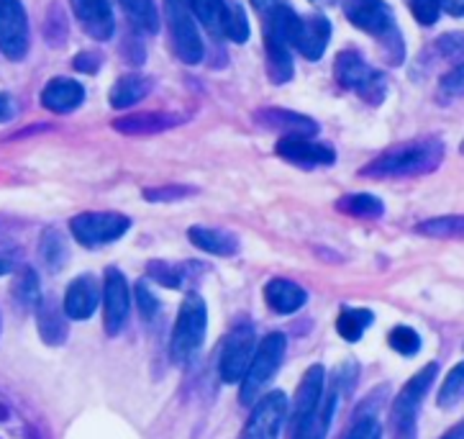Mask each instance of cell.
Returning a JSON list of instances; mask_svg holds the SVG:
<instances>
[{"label":"cell","instance_id":"cell-1","mask_svg":"<svg viewBox=\"0 0 464 439\" xmlns=\"http://www.w3.org/2000/svg\"><path fill=\"white\" fill-rule=\"evenodd\" d=\"M444 162V141L436 137L413 139L385 150L370 165L362 167V178L392 180V178H419L439 170Z\"/></svg>","mask_w":464,"mask_h":439},{"label":"cell","instance_id":"cell-2","mask_svg":"<svg viewBox=\"0 0 464 439\" xmlns=\"http://www.w3.org/2000/svg\"><path fill=\"white\" fill-rule=\"evenodd\" d=\"M344 14L357 29L377 36L385 62L403 64V39H401L398 26H395V15H392L385 0H346Z\"/></svg>","mask_w":464,"mask_h":439},{"label":"cell","instance_id":"cell-3","mask_svg":"<svg viewBox=\"0 0 464 439\" xmlns=\"http://www.w3.org/2000/svg\"><path fill=\"white\" fill-rule=\"evenodd\" d=\"M206 329H208V308L206 301L198 293H188L180 303L175 332L169 339V355L178 365L193 360L206 342Z\"/></svg>","mask_w":464,"mask_h":439},{"label":"cell","instance_id":"cell-4","mask_svg":"<svg viewBox=\"0 0 464 439\" xmlns=\"http://www.w3.org/2000/svg\"><path fill=\"white\" fill-rule=\"evenodd\" d=\"M334 77L339 80V85L346 91L357 93L364 103L370 106H380L388 95V77L380 70L370 67L362 60L357 52L346 49L342 52L336 62H334Z\"/></svg>","mask_w":464,"mask_h":439},{"label":"cell","instance_id":"cell-5","mask_svg":"<svg viewBox=\"0 0 464 439\" xmlns=\"http://www.w3.org/2000/svg\"><path fill=\"white\" fill-rule=\"evenodd\" d=\"M285 349H287V339H285V334L280 332H272L267 334L259 345H256L255 352V360L249 365V370H246V376L241 380V404L244 406H252V401H256V395L259 391L270 383V378L280 370V365H283L285 357Z\"/></svg>","mask_w":464,"mask_h":439},{"label":"cell","instance_id":"cell-6","mask_svg":"<svg viewBox=\"0 0 464 439\" xmlns=\"http://www.w3.org/2000/svg\"><path fill=\"white\" fill-rule=\"evenodd\" d=\"M436 376H439V365H423L419 373L401 388V394L395 395V401H392V429L401 437H408L413 432L420 404H423L426 394L431 391Z\"/></svg>","mask_w":464,"mask_h":439},{"label":"cell","instance_id":"cell-7","mask_svg":"<svg viewBox=\"0 0 464 439\" xmlns=\"http://www.w3.org/2000/svg\"><path fill=\"white\" fill-rule=\"evenodd\" d=\"M129 229H131V219L116 211L80 213V216H75V219L70 221L72 237H75L82 247H88V249L119 242Z\"/></svg>","mask_w":464,"mask_h":439},{"label":"cell","instance_id":"cell-8","mask_svg":"<svg viewBox=\"0 0 464 439\" xmlns=\"http://www.w3.org/2000/svg\"><path fill=\"white\" fill-rule=\"evenodd\" d=\"M165 11L175 54L185 64H198L203 60V42L198 36V29H195L190 0H165Z\"/></svg>","mask_w":464,"mask_h":439},{"label":"cell","instance_id":"cell-9","mask_svg":"<svg viewBox=\"0 0 464 439\" xmlns=\"http://www.w3.org/2000/svg\"><path fill=\"white\" fill-rule=\"evenodd\" d=\"M0 439H49L26 401L0 385Z\"/></svg>","mask_w":464,"mask_h":439},{"label":"cell","instance_id":"cell-10","mask_svg":"<svg viewBox=\"0 0 464 439\" xmlns=\"http://www.w3.org/2000/svg\"><path fill=\"white\" fill-rule=\"evenodd\" d=\"M256 339L255 329L249 324H239L234 332L228 334L224 349H221V360H218V376L224 383H241L249 365L255 360Z\"/></svg>","mask_w":464,"mask_h":439},{"label":"cell","instance_id":"cell-11","mask_svg":"<svg viewBox=\"0 0 464 439\" xmlns=\"http://www.w3.org/2000/svg\"><path fill=\"white\" fill-rule=\"evenodd\" d=\"M287 416V398L283 391H272L255 401L239 439H277Z\"/></svg>","mask_w":464,"mask_h":439},{"label":"cell","instance_id":"cell-12","mask_svg":"<svg viewBox=\"0 0 464 439\" xmlns=\"http://www.w3.org/2000/svg\"><path fill=\"white\" fill-rule=\"evenodd\" d=\"M0 52L14 62L29 52V18L21 0H0Z\"/></svg>","mask_w":464,"mask_h":439},{"label":"cell","instance_id":"cell-13","mask_svg":"<svg viewBox=\"0 0 464 439\" xmlns=\"http://www.w3.org/2000/svg\"><path fill=\"white\" fill-rule=\"evenodd\" d=\"M131 311V290L119 268H111L105 273L103 286V329L108 337H119L129 321Z\"/></svg>","mask_w":464,"mask_h":439},{"label":"cell","instance_id":"cell-14","mask_svg":"<svg viewBox=\"0 0 464 439\" xmlns=\"http://www.w3.org/2000/svg\"><path fill=\"white\" fill-rule=\"evenodd\" d=\"M277 154L283 160H287L290 165L308 167V170L336 162V151L331 150V147L305 137H283L277 141Z\"/></svg>","mask_w":464,"mask_h":439},{"label":"cell","instance_id":"cell-15","mask_svg":"<svg viewBox=\"0 0 464 439\" xmlns=\"http://www.w3.org/2000/svg\"><path fill=\"white\" fill-rule=\"evenodd\" d=\"M331 39V24L324 15H305L298 18V26L293 34V49H298L305 60H321Z\"/></svg>","mask_w":464,"mask_h":439},{"label":"cell","instance_id":"cell-16","mask_svg":"<svg viewBox=\"0 0 464 439\" xmlns=\"http://www.w3.org/2000/svg\"><path fill=\"white\" fill-rule=\"evenodd\" d=\"M72 14L82 31L95 42H108L113 36V8L111 0H70Z\"/></svg>","mask_w":464,"mask_h":439},{"label":"cell","instance_id":"cell-17","mask_svg":"<svg viewBox=\"0 0 464 439\" xmlns=\"http://www.w3.org/2000/svg\"><path fill=\"white\" fill-rule=\"evenodd\" d=\"M255 119L265 129L280 132L283 137L314 139L318 134V123L311 116H303V113H295V111H285V108H259Z\"/></svg>","mask_w":464,"mask_h":439},{"label":"cell","instance_id":"cell-18","mask_svg":"<svg viewBox=\"0 0 464 439\" xmlns=\"http://www.w3.org/2000/svg\"><path fill=\"white\" fill-rule=\"evenodd\" d=\"M98 303H101V288H98L95 278H91V275H80V278H75V280L67 286V290H64L62 308H64L67 318H72V321H85V318H91L92 314H95Z\"/></svg>","mask_w":464,"mask_h":439},{"label":"cell","instance_id":"cell-19","mask_svg":"<svg viewBox=\"0 0 464 439\" xmlns=\"http://www.w3.org/2000/svg\"><path fill=\"white\" fill-rule=\"evenodd\" d=\"M326 394V370L324 365H314L305 370V376L300 380L298 391H295V398H293V419H290V426L298 424L300 419H305L311 411L318 409L321 398Z\"/></svg>","mask_w":464,"mask_h":439},{"label":"cell","instance_id":"cell-20","mask_svg":"<svg viewBox=\"0 0 464 439\" xmlns=\"http://www.w3.org/2000/svg\"><path fill=\"white\" fill-rule=\"evenodd\" d=\"M336 404H339V388L334 385L329 394H324L318 409L311 411L305 419H300L298 424L290 426V439H326L331 419L336 414Z\"/></svg>","mask_w":464,"mask_h":439},{"label":"cell","instance_id":"cell-21","mask_svg":"<svg viewBox=\"0 0 464 439\" xmlns=\"http://www.w3.org/2000/svg\"><path fill=\"white\" fill-rule=\"evenodd\" d=\"M36 327H39V337L44 339L46 345L52 347H60L67 342V314L60 303L52 301V298H42V303L36 306Z\"/></svg>","mask_w":464,"mask_h":439},{"label":"cell","instance_id":"cell-22","mask_svg":"<svg viewBox=\"0 0 464 439\" xmlns=\"http://www.w3.org/2000/svg\"><path fill=\"white\" fill-rule=\"evenodd\" d=\"M82 101H85V88L77 80H67V77H54L42 91V106L54 113H70Z\"/></svg>","mask_w":464,"mask_h":439},{"label":"cell","instance_id":"cell-23","mask_svg":"<svg viewBox=\"0 0 464 439\" xmlns=\"http://www.w3.org/2000/svg\"><path fill=\"white\" fill-rule=\"evenodd\" d=\"M265 301L270 306L275 314H295L300 311L305 301H308V293L305 288H300L298 283L293 280H283V278H275L265 286Z\"/></svg>","mask_w":464,"mask_h":439},{"label":"cell","instance_id":"cell-24","mask_svg":"<svg viewBox=\"0 0 464 439\" xmlns=\"http://www.w3.org/2000/svg\"><path fill=\"white\" fill-rule=\"evenodd\" d=\"M188 239H190L200 252L218 255V258H234V255H239V249H241L237 234L224 231V229L193 227V229H188Z\"/></svg>","mask_w":464,"mask_h":439},{"label":"cell","instance_id":"cell-25","mask_svg":"<svg viewBox=\"0 0 464 439\" xmlns=\"http://www.w3.org/2000/svg\"><path fill=\"white\" fill-rule=\"evenodd\" d=\"M265 54H267V75L275 85H285L295 75L293 64V46L277 36H265Z\"/></svg>","mask_w":464,"mask_h":439},{"label":"cell","instance_id":"cell-26","mask_svg":"<svg viewBox=\"0 0 464 439\" xmlns=\"http://www.w3.org/2000/svg\"><path fill=\"white\" fill-rule=\"evenodd\" d=\"M182 123V116L178 113H136V116H126L113 123L116 132L121 134H134V137H144V134H160L172 126Z\"/></svg>","mask_w":464,"mask_h":439},{"label":"cell","instance_id":"cell-27","mask_svg":"<svg viewBox=\"0 0 464 439\" xmlns=\"http://www.w3.org/2000/svg\"><path fill=\"white\" fill-rule=\"evenodd\" d=\"M151 77L144 75H123L113 83L111 88V106L113 108H129L139 103L144 95H150L151 91Z\"/></svg>","mask_w":464,"mask_h":439},{"label":"cell","instance_id":"cell-28","mask_svg":"<svg viewBox=\"0 0 464 439\" xmlns=\"http://www.w3.org/2000/svg\"><path fill=\"white\" fill-rule=\"evenodd\" d=\"M336 209L346 216H354V219H382L385 203L370 193H349L336 200Z\"/></svg>","mask_w":464,"mask_h":439},{"label":"cell","instance_id":"cell-29","mask_svg":"<svg viewBox=\"0 0 464 439\" xmlns=\"http://www.w3.org/2000/svg\"><path fill=\"white\" fill-rule=\"evenodd\" d=\"M14 301L21 306V308H36L39 303H42V283H39V275L34 273L31 268H21L18 273H15V280H14Z\"/></svg>","mask_w":464,"mask_h":439},{"label":"cell","instance_id":"cell-30","mask_svg":"<svg viewBox=\"0 0 464 439\" xmlns=\"http://www.w3.org/2000/svg\"><path fill=\"white\" fill-rule=\"evenodd\" d=\"M420 237H431V239H464V216H436L426 219L416 227Z\"/></svg>","mask_w":464,"mask_h":439},{"label":"cell","instance_id":"cell-31","mask_svg":"<svg viewBox=\"0 0 464 439\" xmlns=\"http://www.w3.org/2000/svg\"><path fill=\"white\" fill-rule=\"evenodd\" d=\"M374 321V314L370 308H344L336 318V332L344 337L346 342H360L362 334Z\"/></svg>","mask_w":464,"mask_h":439},{"label":"cell","instance_id":"cell-32","mask_svg":"<svg viewBox=\"0 0 464 439\" xmlns=\"http://www.w3.org/2000/svg\"><path fill=\"white\" fill-rule=\"evenodd\" d=\"M119 3L121 8L126 11V15H129V21L139 31L154 34V31L160 29V14H157L154 0H119Z\"/></svg>","mask_w":464,"mask_h":439},{"label":"cell","instance_id":"cell-33","mask_svg":"<svg viewBox=\"0 0 464 439\" xmlns=\"http://www.w3.org/2000/svg\"><path fill=\"white\" fill-rule=\"evenodd\" d=\"M39 255H42L44 265L52 270V273H57V270L64 268V262H67V258H70V252H67V242H64V237H62L57 229H46L44 234H42Z\"/></svg>","mask_w":464,"mask_h":439},{"label":"cell","instance_id":"cell-34","mask_svg":"<svg viewBox=\"0 0 464 439\" xmlns=\"http://www.w3.org/2000/svg\"><path fill=\"white\" fill-rule=\"evenodd\" d=\"M436 404H439V409H457L459 404H464V363L451 367L450 376L439 388Z\"/></svg>","mask_w":464,"mask_h":439},{"label":"cell","instance_id":"cell-35","mask_svg":"<svg viewBox=\"0 0 464 439\" xmlns=\"http://www.w3.org/2000/svg\"><path fill=\"white\" fill-rule=\"evenodd\" d=\"M221 34H226L231 42L244 44L249 39V21L239 3H226L224 21H221Z\"/></svg>","mask_w":464,"mask_h":439},{"label":"cell","instance_id":"cell-36","mask_svg":"<svg viewBox=\"0 0 464 439\" xmlns=\"http://www.w3.org/2000/svg\"><path fill=\"white\" fill-rule=\"evenodd\" d=\"M193 15L206 26V29L218 36L221 34V21H224V0H190Z\"/></svg>","mask_w":464,"mask_h":439},{"label":"cell","instance_id":"cell-37","mask_svg":"<svg viewBox=\"0 0 464 439\" xmlns=\"http://www.w3.org/2000/svg\"><path fill=\"white\" fill-rule=\"evenodd\" d=\"M388 345L398 355H403V357H413L416 352L420 349V337L416 329H411V327H395L392 332L388 334Z\"/></svg>","mask_w":464,"mask_h":439},{"label":"cell","instance_id":"cell-38","mask_svg":"<svg viewBox=\"0 0 464 439\" xmlns=\"http://www.w3.org/2000/svg\"><path fill=\"white\" fill-rule=\"evenodd\" d=\"M464 95V62L462 64H454L447 75L441 77L439 83V101L441 103H451L457 98Z\"/></svg>","mask_w":464,"mask_h":439},{"label":"cell","instance_id":"cell-39","mask_svg":"<svg viewBox=\"0 0 464 439\" xmlns=\"http://www.w3.org/2000/svg\"><path fill=\"white\" fill-rule=\"evenodd\" d=\"M434 52L439 54V57H441V60L451 62V64H462L464 62V31L439 36V42L434 44Z\"/></svg>","mask_w":464,"mask_h":439},{"label":"cell","instance_id":"cell-40","mask_svg":"<svg viewBox=\"0 0 464 439\" xmlns=\"http://www.w3.org/2000/svg\"><path fill=\"white\" fill-rule=\"evenodd\" d=\"M151 280H157L165 288H180L185 280V268L182 265H167V262H151L147 268Z\"/></svg>","mask_w":464,"mask_h":439},{"label":"cell","instance_id":"cell-41","mask_svg":"<svg viewBox=\"0 0 464 439\" xmlns=\"http://www.w3.org/2000/svg\"><path fill=\"white\" fill-rule=\"evenodd\" d=\"M344 439H382V426H380L374 414H367V416H360L352 424V429L346 432Z\"/></svg>","mask_w":464,"mask_h":439},{"label":"cell","instance_id":"cell-42","mask_svg":"<svg viewBox=\"0 0 464 439\" xmlns=\"http://www.w3.org/2000/svg\"><path fill=\"white\" fill-rule=\"evenodd\" d=\"M24 265V249L14 242H0V275L18 273Z\"/></svg>","mask_w":464,"mask_h":439},{"label":"cell","instance_id":"cell-43","mask_svg":"<svg viewBox=\"0 0 464 439\" xmlns=\"http://www.w3.org/2000/svg\"><path fill=\"white\" fill-rule=\"evenodd\" d=\"M193 188L188 185H165V188H147L144 198L151 203H167V200H182V198L193 196Z\"/></svg>","mask_w":464,"mask_h":439},{"label":"cell","instance_id":"cell-44","mask_svg":"<svg viewBox=\"0 0 464 439\" xmlns=\"http://www.w3.org/2000/svg\"><path fill=\"white\" fill-rule=\"evenodd\" d=\"M411 11H413L419 24L431 26V24H436V18H439L441 3L439 0H411Z\"/></svg>","mask_w":464,"mask_h":439},{"label":"cell","instance_id":"cell-45","mask_svg":"<svg viewBox=\"0 0 464 439\" xmlns=\"http://www.w3.org/2000/svg\"><path fill=\"white\" fill-rule=\"evenodd\" d=\"M136 298H139V308H141V317L144 318H154L157 317V311H160V301H157V296L147 288V283L141 280L139 286H136Z\"/></svg>","mask_w":464,"mask_h":439},{"label":"cell","instance_id":"cell-46","mask_svg":"<svg viewBox=\"0 0 464 439\" xmlns=\"http://www.w3.org/2000/svg\"><path fill=\"white\" fill-rule=\"evenodd\" d=\"M75 67L80 73H95V70L101 67V54H95V52H82V54H77L75 57Z\"/></svg>","mask_w":464,"mask_h":439},{"label":"cell","instance_id":"cell-47","mask_svg":"<svg viewBox=\"0 0 464 439\" xmlns=\"http://www.w3.org/2000/svg\"><path fill=\"white\" fill-rule=\"evenodd\" d=\"M285 0H252V5H255V11L259 15L270 14L272 8H277V5H283Z\"/></svg>","mask_w":464,"mask_h":439},{"label":"cell","instance_id":"cell-48","mask_svg":"<svg viewBox=\"0 0 464 439\" xmlns=\"http://www.w3.org/2000/svg\"><path fill=\"white\" fill-rule=\"evenodd\" d=\"M439 3L450 15H457V18L464 15V0H439Z\"/></svg>","mask_w":464,"mask_h":439},{"label":"cell","instance_id":"cell-49","mask_svg":"<svg viewBox=\"0 0 464 439\" xmlns=\"http://www.w3.org/2000/svg\"><path fill=\"white\" fill-rule=\"evenodd\" d=\"M5 119H11V101H8V95L0 93V122H5Z\"/></svg>","mask_w":464,"mask_h":439},{"label":"cell","instance_id":"cell-50","mask_svg":"<svg viewBox=\"0 0 464 439\" xmlns=\"http://www.w3.org/2000/svg\"><path fill=\"white\" fill-rule=\"evenodd\" d=\"M441 439H464V424H457L454 429H450Z\"/></svg>","mask_w":464,"mask_h":439},{"label":"cell","instance_id":"cell-51","mask_svg":"<svg viewBox=\"0 0 464 439\" xmlns=\"http://www.w3.org/2000/svg\"><path fill=\"white\" fill-rule=\"evenodd\" d=\"M311 3H315V5H324V8H326V5H334L336 0H311Z\"/></svg>","mask_w":464,"mask_h":439},{"label":"cell","instance_id":"cell-52","mask_svg":"<svg viewBox=\"0 0 464 439\" xmlns=\"http://www.w3.org/2000/svg\"><path fill=\"white\" fill-rule=\"evenodd\" d=\"M462 154H464V141H462Z\"/></svg>","mask_w":464,"mask_h":439}]
</instances>
